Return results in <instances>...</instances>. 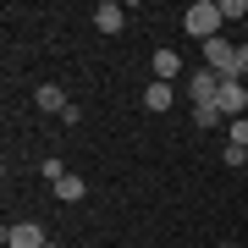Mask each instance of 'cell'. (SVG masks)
Returning <instances> with one entry per match:
<instances>
[{
	"label": "cell",
	"instance_id": "1",
	"mask_svg": "<svg viewBox=\"0 0 248 248\" xmlns=\"http://www.w3.org/2000/svg\"><path fill=\"white\" fill-rule=\"evenodd\" d=\"M221 22H226V17H221V0H193V6H187V17H182V28L199 39V45L221 33Z\"/></svg>",
	"mask_w": 248,
	"mask_h": 248
},
{
	"label": "cell",
	"instance_id": "2",
	"mask_svg": "<svg viewBox=\"0 0 248 248\" xmlns=\"http://www.w3.org/2000/svg\"><path fill=\"white\" fill-rule=\"evenodd\" d=\"M215 94H221V72H210V66L187 72V99L193 105H215Z\"/></svg>",
	"mask_w": 248,
	"mask_h": 248
},
{
	"label": "cell",
	"instance_id": "3",
	"mask_svg": "<svg viewBox=\"0 0 248 248\" xmlns=\"http://www.w3.org/2000/svg\"><path fill=\"white\" fill-rule=\"evenodd\" d=\"M215 110L221 116H232V122H237V116H248V89L237 78H221V94H215Z\"/></svg>",
	"mask_w": 248,
	"mask_h": 248
},
{
	"label": "cell",
	"instance_id": "4",
	"mask_svg": "<svg viewBox=\"0 0 248 248\" xmlns=\"http://www.w3.org/2000/svg\"><path fill=\"white\" fill-rule=\"evenodd\" d=\"M232 55H237V45H232L226 33L204 39V66H210V72H221V78H226V72H232Z\"/></svg>",
	"mask_w": 248,
	"mask_h": 248
},
{
	"label": "cell",
	"instance_id": "5",
	"mask_svg": "<svg viewBox=\"0 0 248 248\" xmlns=\"http://www.w3.org/2000/svg\"><path fill=\"white\" fill-rule=\"evenodd\" d=\"M0 237H6V248H45V243H50L45 226H33V221H11Z\"/></svg>",
	"mask_w": 248,
	"mask_h": 248
},
{
	"label": "cell",
	"instance_id": "6",
	"mask_svg": "<svg viewBox=\"0 0 248 248\" xmlns=\"http://www.w3.org/2000/svg\"><path fill=\"white\" fill-rule=\"evenodd\" d=\"M94 28H99V33H122V28H127V6H122V0H99V6H94Z\"/></svg>",
	"mask_w": 248,
	"mask_h": 248
},
{
	"label": "cell",
	"instance_id": "7",
	"mask_svg": "<svg viewBox=\"0 0 248 248\" xmlns=\"http://www.w3.org/2000/svg\"><path fill=\"white\" fill-rule=\"evenodd\" d=\"M149 72H155V83H177L182 78V55L177 50H155L149 55Z\"/></svg>",
	"mask_w": 248,
	"mask_h": 248
},
{
	"label": "cell",
	"instance_id": "8",
	"mask_svg": "<svg viewBox=\"0 0 248 248\" xmlns=\"http://www.w3.org/2000/svg\"><path fill=\"white\" fill-rule=\"evenodd\" d=\"M33 105L50 110V116H61L66 110V89H61V83H39V89H33Z\"/></svg>",
	"mask_w": 248,
	"mask_h": 248
},
{
	"label": "cell",
	"instance_id": "9",
	"mask_svg": "<svg viewBox=\"0 0 248 248\" xmlns=\"http://www.w3.org/2000/svg\"><path fill=\"white\" fill-rule=\"evenodd\" d=\"M171 99H177V94H171V83H149V89H143V110H171Z\"/></svg>",
	"mask_w": 248,
	"mask_h": 248
},
{
	"label": "cell",
	"instance_id": "10",
	"mask_svg": "<svg viewBox=\"0 0 248 248\" xmlns=\"http://www.w3.org/2000/svg\"><path fill=\"white\" fill-rule=\"evenodd\" d=\"M83 193H89V187H83V177H72V171H66L61 182H55V199H61V204H78Z\"/></svg>",
	"mask_w": 248,
	"mask_h": 248
},
{
	"label": "cell",
	"instance_id": "11",
	"mask_svg": "<svg viewBox=\"0 0 248 248\" xmlns=\"http://www.w3.org/2000/svg\"><path fill=\"white\" fill-rule=\"evenodd\" d=\"M226 78H237V83L248 78V45H237V55H232V72H226Z\"/></svg>",
	"mask_w": 248,
	"mask_h": 248
},
{
	"label": "cell",
	"instance_id": "12",
	"mask_svg": "<svg viewBox=\"0 0 248 248\" xmlns=\"http://www.w3.org/2000/svg\"><path fill=\"white\" fill-rule=\"evenodd\" d=\"M193 122H199V127H215V122H221V110H215V105H193Z\"/></svg>",
	"mask_w": 248,
	"mask_h": 248
},
{
	"label": "cell",
	"instance_id": "13",
	"mask_svg": "<svg viewBox=\"0 0 248 248\" xmlns=\"http://www.w3.org/2000/svg\"><path fill=\"white\" fill-rule=\"evenodd\" d=\"M221 160H226L232 171H237V166H248V149H237V143H226V149H221Z\"/></svg>",
	"mask_w": 248,
	"mask_h": 248
},
{
	"label": "cell",
	"instance_id": "14",
	"mask_svg": "<svg viewBox=\"0 0 248 248\" xmlns=\"http://www.w3.org/2000/svg\"><path fill=\"white\" fill-rule=\"evenodd\" d=\"M226 143H237V149H248V116H237V122H232V138Z\"/></svg>",
	"mask_w": 248,
	"mask_h": 248
},
{
	"label": "cell",
	"instance_id": "15",
	"mask_svg": "<svg viewBox=\"0 0 248 248\" xmlns=\"http://www.w3.org/2000/svg\"><path fill=\"white\" fill-rule=\"evenodd\" d=\"M221 17H232V22L248 17V0H221Z\"/></svg>",
	"mask_w": 248,
	"mask_h": 248
},
{
	"label": "cell",
	"instance_id": "16",
	"mask_svg": "<svg viewBox=\"0 0 248 248\" xmlns=\"http://www.w3.org/2000/svg\"><path fill=\"white\" fill-rule=\"evenodd\" d=\"M45 248H61V243H55V237H50V243H45Z\"/></svg>",
	"mask_w": 248,
	"mask_h": 248
},
{
	"label": "cell",
	"instance_id": "17",
	"mask_svg": "<svg viewBox=\"0 0 248 248\" xmlns=\"http://www.w3.org/2000/svg\"><path fill=\"white\" fill-rule=\"evenodd\" d=\"M221 248H232V243H221Z\"/></svg>",
	"mask_w": 248,
	"mask_h": 248
}]
</instances>
